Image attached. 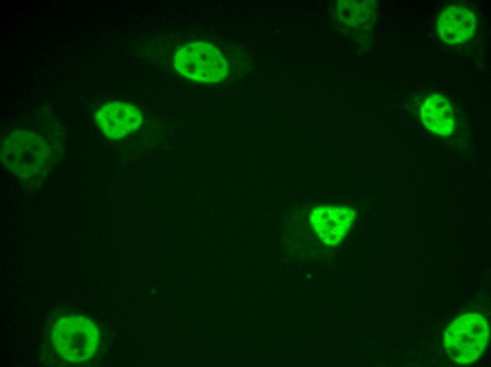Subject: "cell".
<instances>
[{
    "label": "cell",
    "instance_id": "obj_7",
    "mask_svg": "<svg viewBox=\"0 0 491 367\" xmlns=\"http://www.w3.org/2000/svg\"><path fill=\"white\" fill-rule=\"evenodd\" d=\"M475 26V16L471 10L463 6H451L440 13L437 32L445 42L458 44L472 37Z\"/></svg>",
    "mask_w": 491,
    "mask_h": 367
},
{
    "label": "cell",
    "instance_id": "obj_5",
    "mask_svg": "<svg viewBox=\"0 0 491 367\" xmlns=\"http://www.w3.org/2000/svg\"><path fill=\"white\" fill-rule=\"evenodd\" d=\"M355 217L356 212L351 207L322 205L310 214V222L324 243L334 246L342 241Z\"/></svg>",
    "mask_w": 491,
    "mask_h": 367
},
{
    "label": "cell",
    "instance_id": "obj_3",
    "mask_svg": "<svg viewBox=\"0 0 491 367\" xmlns=\"http://www.w3.org/2000/svg\"><path fill=\"white\" fill-rule=\"evenodd\" d=\"M174 64L178 73L193 81L217 83L227 75L224 57L216 47L202 41L179 47Z\"/></svg>",
    "mask_w": 491,
    "mask_h": 367
},
{
    "label": "cell",
    "instance_id": "obj_6",
    "mask_svg": "<svg viewBox=\"0 0 491 367\" xmlns=\"http://www.w3.org/2000/svg\"><path fill=\"white\" fill-rule=\"evenodd\" d=\"M101 131L109 138L119 140L136 131L143 123V115L135 106L121 102L103 105L95 116Z\"/></svg>",
    "mask_w": 491,
    "mask_h": 367
},
{
    "label": "cell",
    "instance_id": "obj_2",
    "mask_svg": "<svg viewBox=\"0 0 491 367\" xmlns=\"http://www.w3.org/2000/svg\"><path fill=\"white\" fill-rule=\"evenodd\" d=\"M51 340L61 358L72 363H82L90 360L97 352L99 333L90 319L72 315L56 321Z\"/></svg>",
    "mask_w": 491,
    "mask_h": 367
},
{
    "label": "cell",
    "instance_id": "obj_1",
    "mask_svg": "<svg viewBox=\"0 0 491 367\" xmlns=\"http://www.w3.org/2000/svg\"><path fill=\"white\" fill-rule=\"evenodd\" d=\"M490 337L487 320L471 312L456 318L447 328L444 347L450 359L459 364L476 361L484 352Z\"/></svg>",
    "mask_w": 491,
    "mask_h": 367
},
{
    "label": "cell",
    "instance_id": "obj_8",
    "mask_svg": "<svg viewBox=\"0 0 491 367\" xmlns=\"http://www.w3.org/2000/svg\"><path fill=\"white\" fill-rule=\"evenodd\" d=\"M420 117L425 126L435 135L447 137L454 128L453 108L441 94H432L423 102Z\"/></svg>",
    "mask_w": 491,
    "mask_h": 367
},
{
    "label": "cell",
    "instance_id": "obj_9",
    "mask_svg": "<svg viewBox=\"0 0 491 367\" xmlns=\"http://www.w3.org/2000/svg\"><path fill=\"white\" fill-rule=\"evenodd\" d=\"M370 1H342L336 7L339 26L351 32H363L372 25L375 20L373 6Z\"/></svg>",
    "mask_w": 491,
    "mask_h": 367
},
{
    "label": "cell",
    "instance_id": "obj_4",
    "mask_svg": "<svg viewBox=\"0 0 491 367\" xmlns=\"http://www.w3.org/2000/svg\"><path fill=\"white\" fill-rule=\"evenodd\" d=\"M48 157L47 146L30 132H16L4 141L1 161L6 168L19 176L28 178L37 174Z\"/></svg>",
    "mask_w": 491,
    "mask_h": 367
}]
</instances>
